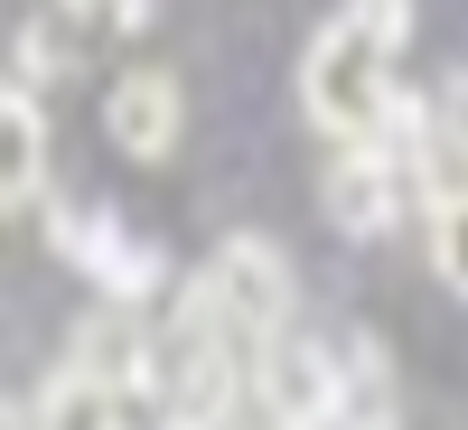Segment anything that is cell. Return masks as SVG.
<instances>
[{
	"label": "cell",
	"mask_w": 468,
	"mask_h": 430,
	"mask_svg": "<svg viewBox=\"0 0 468 430\" xmlns=\"http://www.w3.org/2000/svg\"><path fill=\"white\" fill-rule=\"evenodd\" d=\"M431 271L468 299V187H441V206H431Z\"/></svg>",
	"instance_id": "30bf717a"
},
{
	"label": "cell",
	"mask_w": 468,
	"mask_h": 430,
	"mask_svg": "<svg viewBox=\"0 0 468 430\" xmlns=\"http://www.w3.org/2000/svg\"><path fill=\"white\" fill-rule=\"evenodd\" d=\"M187 430H271V421H253V412H216V421H187Z\"/></svg>",
	"instance_id": "9a60e30c"
},
{
	"label": "cell",
	"mask_w": 468,
	"mask_h": 430,
	"mask_svg": "<svg viewBox=\"0 0 468 430\" xmlns=\"http://www.w3.org/2000/svg\"><path fill=\"white\" fill-rule=\"evenodd\" d=\"M37 430H122V403L103 393L94 374H75V365H57L48 383H37Z\"/></svg>",
	"instance_id": "9c48e42d"
},
{
	"label": "cell",
	"mask_w": 468,
	"mask_h": 430,
	"mask_svg": "<svg viewBox=\"0 0 468 430\" xmlns=\"http://www.w3.org/2000/svg\"><path fill=\"white\" fill-rule=\"evenodd\" d=\"M197 290L225 309V328L244 346L282 337L291 328V299H300V281H291V262H282L271 234H225V244L207 253V271H197Z\"/></svg>",
	"instance_id": "7a4b0ae2"
},
{
	"label": "cell",
	"mask_w": 468,
	"mask_h": 430,
	"mask_svg": "<svg viewBox=\"0 0 468 430\" xmlns=\"http://www.w3.org/2000/svg\"><path fill=\"white\" fill-rule=\"evenodd\" d=\"M75 10H112L122 28H141V19H150V0H75Z\"/></svg>",
	"instance_id": "5bb4252c"
},
{
	"label": "cell",
	"mask_w": 468,
	"mask_h": 430,
	"mask_svg": "<svg viewBox=\"0 0 468 430\" xmlns=\"http://www.w3.org/2000/svg\"><path fill=\"white\" fill-rule=\"evenodd\" d=\"M328 393H337V356L309 337H262L253 346V412L271 430H328Z\"/></svg>",
	"instance_id": "277c9868"
},
{
	"label": "cell",
	"mask_w": 468,
	"mask_h": 430,
	"mask_svg": "<svg viewBox=\"0 0 468 430\" xmlns=\"http://www.w3.org/2000/svg\"><path fill=\"white\" fill-rule=\"evenodd\" d=\"M337 356V393H328V430H403V403H394V365H384L375 337H346L328 346Z\"/></svg>",
	"instance_id": "8992f818"
},
{
	"label": "cell",
	"mask_w": 468,
	"mask_h": 430,
	"mask_svg": "<svg viewBox=\"0 0 468 430\" xmlns=\"http://www.w3.org/2000/svg\"><path fill=\"white\" fill-rule=\"evenodd\" d=\"M384 94H394V57L337 10L319 37H309V57H300V112L328 141H366L375 112H384Z\"/></svg>",
	"instance_id": "6da1fadb"
},
{
	"label": "cell",
	"mask_w": 468,
	"mask_h": 430,
	"mask_svg": "<svg viewBox=\"0 0 468 430\" xmlns=\"http://www.w3.org/2000/svg\"><path fill=\"white\" fill-rule=\"evenodd\" d=\"M431 141H441V160H450V169L468 160V66L441 75V94H431Z\"/></svg>",
	"instance_id": "8fae6325"
},
{
	"label": "cell",
	"mask_w": 468,
	"mask_h": 430,
	"mask_svg": "<svg viewBox=\"0 0 468 430\" xmlns=\"http://www.w3.org/2000/svg\"><path fill=\"white\" fill-rule=\"evenodd\" d=\"M66 66H75V47L57 37V19H28V28H19V75H28V85H48V75H66Z\"/></svg>",
	"instance_id": "7c38bea8"
},
{
	"label": "cell",
	"mask_w": 468,
	"mask_h": 430,
	"mask_svg": "<svg viewBox=\"0 0 468 430\" xmlns=\"http://www.w3.org/2000/svg\"><path fill=\"white\" fill-rule=\"evenodd\" d=\"M346 19H356V28L375 37V47H384V57H394V47H403V37H412V0H346Z\"/></svg>",
	"instance_id": "4fadbf2b"
},
{
	"label": "cell",
	"mask_w": 468,
	"mask_h": 430,
	"mask_svg": "<svg viewBox=\"0 0 468 430\" xmlns=\"http://www.w3.org/2000/svg\"><path fill=\"white\" fill-rule=\"evenodd\" d=\"M103 131H112L122 160H169L178 150V85L160 66H132L122 85L103 94Z\"/></svg>",
	"instance_id": "5b68a950"
},
{
	"label": "cell",
	"mask_w": 468,
	"mask_h": 430,
	"mask_svg": "<svg viewBox=\"0 0 468 430\" xmlns=\"http://www.w3.org/2000/svg\"><path fill=\"white\" fill-rule=\"evenodd\" d=\"M48 178V112L28 85H0V206H28Z\"/></svg>",
	"instance_id": "ba28073f"
},
{
	"label": "cell",
	"mask_w": 468,
	"mask_h": 430,
	"mask_svg": "<svg viewBox=\"0 0 468 430\" xmlns=\"http://www.w3.org/2000/svg\"><path fill=\"white\" fill-rule=\"evenodd\" d=\"M319 206H328L337 234H384V225L403 215V187L384 178V160H375L366 141H346V150H337V169H328V187H319Z\"/></svg>",
	"instance_id": "52a82bcc"
},
{
	"label": "cell",
	"mask_w": 468,
	"mask_h": 430,
	"mask_svg": "<svg viewBox=\"0 0 468 430\" xmlns=\"http://www.w3.org/2000/svg\"><path fill=\"white\" fill-rule=\"evenodd\" d=\"M48 244H57L75 271H94L112 309L160 299V290H169V253L150 244V234H132L122 215H94V206H48Z\"/></svg>",
	"instance_id": "3957f363"
},
{
	"label": "cell",
	"mask_w": 468,
	"mask_h": 430,
	"mask_svg": "<svg viewBox=\"0 0 468 430\" xmlns=\"http://www.w3.org/2000/svg\"><path fill=\"white\" fill-rule=\"evenodd\" d=\"M0 430H37V412H28V403H10V393H0Z\"/></svg>",
	"instance_id": "2e32d148"
}]
</instances>
